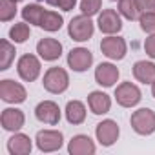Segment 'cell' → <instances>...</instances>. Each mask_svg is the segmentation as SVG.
Returning <instances> with one entry per match:
<instances>
[{
    "mask_svg": "<svg viewBox=\"0 0 155 155\" xmlns=\"http://www.w3.org/2000/svg\"><path fill=\"white\" fill-rule=\"evenodd\" d=\"M68 33L73 40L77 42H84V40H90L91 35H93V22L88 15H79V17H73L69 26H68Z\"/></svg>",
    "mask_w": 155,
    "mask_h": 155,
    "instance_id": "cell-1",
    "label": "cell"
},
{
    "mask_svg": "<svg viewBox=\"0 0 155 155\" xmlns=\"http://www.w3.org/2000/svg\"><path fill=\"white\" fill-rule=\"evenodd\" d=\"M42 84L49 93H62L69 86V77L62 68H49L44 75Z\"/></svg>",
    "mask_w": 155,
    "mask_h": 155,
    "instance_id": "cell-2",
    "label": "cell"
},
{
    "mask_svg": "<svg viewBox=\"0 0 155 155\" xmlns=\"http://www.w3.org/2000/svg\"><path fill=\"white\" fill-rule=\"evenodd\" d=\"M130 122H131V128L139 135H151L155 131V113L148 108H140L133 111Z\"/></svg>",
    "mask_w": 155,
    "mask_h": 155,
    "instance_id": "cell-3",
    "label": "cell"
},
{
    "mask_svg": "<svg viewBox=\"0 0 155 155\" xmlns=\"http://www.w3.org/2000/svg\"><path fill=\"white\" fill-rule=\"evenodd\" d=\"M0 97H2L4 102H9V104H20V102L26 101L28 93H26V90H24L22 84L6 79V81L0 82Z\"/></svg>",
    "mask_w": 155,
    "mask_h": 155,
    "instance_id": "cell-4",
    "label": "cell"
},
{
    "mask_svg": "<svg viewBox=\"0 0 155 155\" xmlns=\"http://www.w3.org/2000/svg\"><path fill=\"white\" fill-rule=\"evenodd\" d=\"M115 99H117V102L120 104V106H124V108H133V106H137L139 102H140V90L135 86V84H131V82H122L120 86H117V90H115Z\"/></svg>",
    "mask_w": 155,
    "mask_h": 155,
    "instance_id": "cell-5",
    "label": "cell"
},
{
    "mask_svg": "<svg viewBox=\"0 0 155 155\" xmlns=\"http://www.w3.org/2000/svg\"><path fill=\"white\" fill-rule=\"evenodd\" d=\"M35 140H37V146H38L40 151L49 153V151H57V150L62 148L64 137L57 130H42V131L37 133V139Z\"/></svg>",
    "mask_w": 155,
    "mask_h": 155,
    "instance_id": "cell-6",
    "label": "cell"
},
{
    "mask_svg": "<svg viewBox=\"0 0 155 155\" xmlns=\"http://www.w3.org/2000/svg\"><path fill=\"white\" fill-rule=\"evenodd\" d=\"M17 69H18V75L26 82H33L40 75V62L35 55H24V57H20Z\"/></svg>",
    "mask_w": 155,
    "mask_h": 155,
    "instance_id": "cell-7",
    "label": "cell"
},
{
    "mask_svg": "<svg viewBox=\"0 0 155 155\" xmlns=\"http://www.w3.org/2000/svg\"><path fill=\"white\" fill-rule=\"evenodd\" d=\"M93 62V55L86 48H75L68 55V64L73 71H86Z\"/></svg>",
    "mask_w": 155,
    "mask_h": 155,
    "instance_id": "cell-8",
    "label": "cell"
},
{
    "mask_svg": "<svg viewBox=\"0 0 155 155\" xmlns=\"http://www.w3.org/2000/svg\"><path fill=\"white\" fill-rule=\"evenodd\" d=\"M101 49H102V53H104L108 58H111V60H120V58H124V55H126V42H124V38H120V37H106V38H102V42H101Z\"/></svg>",
    "mask_w": 155,
    "mask_h": 155,
    "instance_id": "cell-9",
    "label": "cell"
},
{
    "mask_svg": "<svg viewBox=\"0 0 155 155\" xmlns=\"http://www.w3.org/2000/svg\"><path fill=\"white\" fill-rule=\"evenodd\" d=\"M35 117L44 124H58L60 120V108L53 101H44L35 108Z\"/></svg>",
    "mask_w": 155,
    "mask_h": 155,
    "instance_id": "cell-10",
    "label": "cell"
},
{
    "mask_svg": "<svg viewBox=\"0 0 155 155\" xmlns=\"http://www.w3.org/2000/svg\"><path fill=\"white\" fill-rule=\"evenodd\" d=\"M95 133H97V140H99L102 146H111V144H115V140L119 139V133H120V131H119L117 122L111 120V119H108V120H102V122L97 124Z\"/></svg>",
    "mask_w": 155,
    "mask_h": 155,
    "instance_id": "cell-11",
    "label": "cell"
},
{
    "mask_svg": "<svg viewBox=\"0 0 155 155\" xmlns=\"http://www.w3.org/2000/svg\"><path fill=\"white\" fill-rule=\"evenodd\" d=\"M99 28L102 33L106 35H113V33H119L122 29V20L120 17L117 15V11L113 9H104L101 15H99Z\"/></svg>",
    "mask_w": 155,
    "mask_h": 155,
    "instance_id": "cell-12",
    "label": "cell"
},
{
    "mask_svg": "<svg viewBox=\"0 0 155 155\" xmlns=\"http://www.w3.org/2000/svg\"><path fill=\"white\" fill-rule=\"evenodd\" d=\"M95 81H97V84H101L104 88H110L119 81V69L110 62H102L95 69Z\"/></svg>",
    "mask_w": 155,
    "mask_h": 155,
    "instance_id": "cell-13",
    "label": "cell"
},
{
    "mask_svg": "<svg viewBox=\"0 0 155 155\" xmlns=\"http://www.w3.org/2000/svg\"><path fill=\"white\" fill-rule=\"evenodd\" d=\"M68 151L71 155H93L95 144L88 135H75L68 144Z\"/></svg>",
    "mask_w": 155,
    "mask_h": 155,
    "instance_id": "cell-14",
    "label": "cell"
},
{
    "mask_svg": "<svg viewBox=\"0 0 155 155\" xmlns=\"http://www.w3.org/2000/svg\"><path fill=\"white\" fill-rule=\"evenodd\" d=\"M37 53L44 58V60H57L62 55V44L55 38H42L37 44Z\"/></svg>",
    "mask_w": 155,
    "mask_h": 155,
    "instance_id": "cell-15",
    "label": "cell"
},
{
    "mask_svg": "<svg viewBox=\"0 0 155 155\" xmlns=\"http://www.w3.org/2000/svg\"><path fill=\"white\" fill-rule=\"evenodd\" d=\"M24 120H26L24 113L20 110H17V108L4 110L2 111V117H0V122H2L4 130H8V131H18L24 126Z\"/></svg>",
    "mask_w": 155,
    "mask_h": 155,
    "instance_id": "cell-16",
    "label": "cell"
},
{
    "mask_svg": "<svg viewBox=\"0 0 155 155\" xmlns=\"http://www.w3.org/2000/svg\"><path fill=\"white\" fill-rule=\"evenodd\" d=\"M133 77L142 84H153L155 82V64L153 62H146V60L135 62Z\"/></svg>",
    "mask_w": 155,
    "mask_h": 155,
    "instance_id": "cell-17",
    "label": "cell"
},
{
    "mask_svg": "<svg viewBox=\"0 0 155 155\" xmlns=\"http://www.w3.org/2000/svg\"><path fill=\"white\" fill-rule=\"evenodd\" d=\"M88 104L95 115H104L111 108V99L102 91H91L88 97Z\"/></svg>",
    "mask_w": 155,
    "mask_h": 155,
    "instance_id": "cell-18",
    "label": "cell"
},
{
    "mask_svg": "<svg viewBox=\"0 0 155 155\" xmlns=\"http://www.w3.org/2000/svg\"><path fill=\"white\" fill-rule=\"evenodd\" d=\"M8 150L11 155H28L31 151V139L24 133H15L8 140Z\"/></svg>",
    "mask_w": 155,
    "mask_h": 155,
    "instance_id": "cell-19",
    "label": "cell"
},
{
    "mask_svg": "<svg viewBox=\"0 0 155 155\" xmlns=\"http://www.w3.org/2000/svg\"><path fill=\"white\" fill-rule=\"evenodd\" d=\"M66 119L69 124H82L86 119V108L81 101H69L66 106Z\"/></svg>",
    "mask_w": 155,
    "mask_h": 155,
    "instance_id": "cell-20",
    "label": "cell"
},
{
    "mask_svg": "<svg viewBox=\"0 0 155 155\" xmlns=\"http://www.w3.org/2000/svg\"><path fill=\"white\" fill-rule=\"evenodd\" d=\"M62 17L58 15V13H55V11H44V15H42V20H40V28L44 29V31H58L60 28H62Z\"/></svg>",
    "mask_w": 155,
    "mask_h": 155,
    "instance_id": "cell-21",
    "label": "cell"
},
{
    "mask_svg": "<svg viewBox=\"0 0 155 155\" xmlns=\"http://www.w3.org/2000/svg\"><path fill=\"white\" fill-rule=\"evenodd\" d=\"M15 46H11L8 40H0V69H8L11 62L15 60Z\"/></svg>",
    "mask_w": 155,
    "mask_h": 155,
    "instance_id": "cell-22",
    "label": "cell"
},
{
    "mask_svg": "<svg viewBox=\"0 0 155 155\" xmlns=\"http://www.w3.org/2000/svg\"><path fill=\"white\" fill-rule=\"evenodd\" d=\"M119 11L122 17H126L128 20H135L139 18L140 15V8H139V2L137 0H119Z\"/></svg>",
    "mask_w": 155,
    "mask_h": 155,
    "instance_id": "cell-23",
    "label": "cell"
},
{
    "mask_svg": "<svg viewBox=\"0 0 155 155\" xmlns=\"http://www.w3.org/2000/svg\"><path fill=\"white\" fill-rule=\"evenodd\" d=\"M42 15H44V8H40L38 4H29L22 9V17L26 22L29 24H35V26H40V20H42Z\"/></svg>",
    "mask_w": 155,
    "mask_h": 155,
    "instance_id": "cell-24",
    "label": "cell"
},
{
    "mask_svg": "<svg viewBox=\"0 0 155 155\" xmlns=\"http://www.w3.org/2000/svg\"><path fill=\"white\" fill-rule=\"evenodd\" d=\"M17 15V0H0V20L9 22Z\"/></svg>",
    "mask_w": 155,
    "mask_h": 155,
    "instance_id": "cell-25",
    "label": "cell"
},
{
    "mask_svg": "<svg viewBox=\"0 0 155 155\" xmlns=\"http://www.w3.org/2000/svg\"><path fill=\"white\" fill-rule=\"evenodd\" d=\"M29 26L28 24H15L11 29H9V38L17 44H22L29 38Z\"/></svg>",
    "mask_w": 155,
    "mask_h": 155,
    "instance_id": "cell-26",
    "label": "cell"
},
{
    "mask_svg": "<svg viewBox=\"0 0 155 155\" xmlns=\"http://www.w3.org/2000/svg\"><path fill=\"white\" fill-rule=\"evenodd\" d=\"M139 22H140L142 31L155 35V11H144L139 17Z\"/></svg>",
    "mask_w": 155,
    "mask_h": 155,
    "instance_id": "cell-27",
    "label": "cell"
},
{
    "mask_svg": "<svg viewBox=\"0 0 155 155\" xmlns=\"http://www.w3.org/2000/svg\"><path fill=\"white\" fill-rule=\"evenodd\" d=\"M101 9V0H82L81 2V11L88 17H93Z\"/></svg>",
    "mask_w": 155,
    "mask_h": 155,
    "instance_id": "cell-28",
    "label": "cell"
},
{
    "mask_svg": "<svg viewBox=\"0 0 155 155\" xmlns=\"http://www.w3.org/2000/svg\"><path fill=\"white\" fill-rule=\"evenodd\" d=\"M48 2L60 8V9H64V11H71L75 8V4H77V0H48Z\"/></svg>",
    "mask_w": 155,
    "mask_h": 155,
    "instance_id": "cell-29",
    "label": "cell"
},
{
    "mask_svg": "<svg viewBox=\"0 0 155 155\" xmlns=\"http://www.w3.org/2000/svg\"><path fill=\"white\" fill-rule=\"evenodd\" d=\"M144 51L148 53V57L155 58V35H151V37L146 38V42H144Z\"/></svg>",
    "mask_w": 155,
    "mask_h": 155,
    "instance_id": "cell-30",
    "label": "cell"
},
{
    "mask_svg": "<svg viewBox=\"0 0 155 155\" xmlns=\"http://www.w3.org/2000/svg\"><path fill=\"white\" fill-rule=\"evenodd\" d=\"M142 11H155V0H137Z\"/></svg>",
    "mask_w": 155,
    "mask_h": 155,
    "instance_id": "cell-31",
    "label": "cell"
},
{
    "mask_svg": "<svg viewBox=\"0 0 155 155\" xmlns=\"http://www.w3.org/2000/svg\"><path fill=\"white\" fill-rule=\"evenodd\" d=\"M151 93H153V97H155V82L151 84Z\"/></svg>",
    "mask_w": 155,
    "mask_h": 155,
    "instance_id": "cell-32",
    "label": "cell"
},
{
    "mask_svg": "<svg viewBox=\"0 0 155 155\" xmlns=\"http://www.w3.org/2000/svg\"><path fill=\"white\" fill-rule=\"evenodd\" d=\"M17 2H18V0H17Z\"/></svg>",
    "mask_w": 155,
    "mask_h": 155,
    "instance_id": "cell-33",
    "label": "cell"
}]
</instances>
